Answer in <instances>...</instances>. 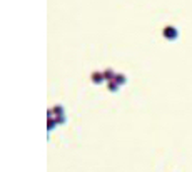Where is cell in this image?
<instances>
[{
    "instance_id": "obj_1",
    "label": "cell",
    "mask_w": 192,
    "mask_h": 172,
    "mask_svg": "<svg viewBox=\"0 0 192 172\" xmlns=\"http://www.w3.org/2000/svg\"><path fill=\"white\" fill-rule=\"evenodd\" d=\"M166 35H167V37H174V35H175V30L169 27V28H166Z\"/></svg>"
}]
</instances>
